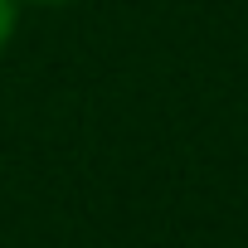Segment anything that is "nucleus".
I'll return each instance as SVG.
<instances>
[{
	"label": "nucleus",
	"mask_w": 248,
	"mask_h": 248,
	"mask_svg": "<svg viewBox=\"0 0 248 248\" xmlns=\"http://www.w3.org/2000/svg\"><path fill=\"white\" fill-rule=\"evenodd\" d=\"M15 34H20V5L15 0H0V54L15 44Z\"/></svg>",
	"instance_id": "1"
},
{
	"label": "nucleus",
	"mask_w": 248,
	"mask_h": 248,
	"mask_svg": "<svg viewBox=\"0 0 248 248\" xmlns=\"http://www.w3.org/2000/svg\"><path fill=\"white\" fill-rule=\"evenodd\" d=\"M15 5L25 10V5H68V0H15Z\"/></svg>",
	"instance_id": "2"
}]
</instances>
